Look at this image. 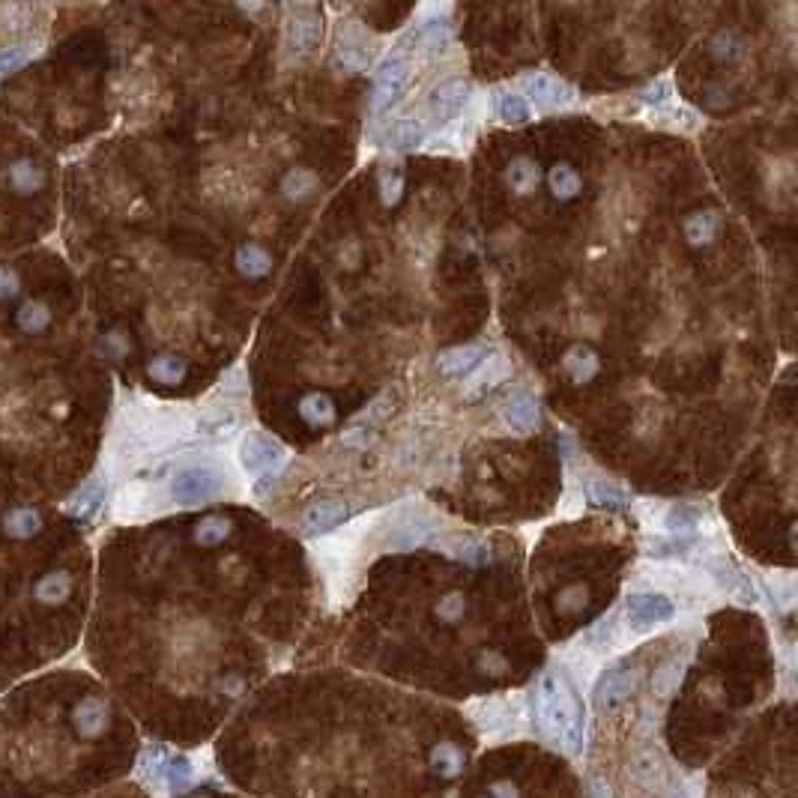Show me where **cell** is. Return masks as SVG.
Returning a JSON list of instances; mask_svg holds the SVG:
<instances>
[{
    "mask_svg": "<svg viewBox=\"0 0 798 798\" xmlns=\"http://www.w3.org/2000/svg\"><path fill=\"white\" fill-rule=\"evenodd\" d=\"M33 54H36L33 45H9V49H0V75L15 72L18 67L31 63Z\"/></svg>",
    "mask_w": 798,
    "mask_h": 798,
    "instance_id": "cell-36",
    "label": "cell"
},
{
    "mask_svg": "<svg viewBox=\"0 0 798 798\" xmlns=\"http://www.w3.org/2000/svg\"><path fill=\"white\" fill-rule=\"evenodd\" d=\"M610 640H613V619H601V622L586 634V643L593 649H607Z\"/></svg>",
    "mask_w": 798,
    "mask_h": 798,
    "instance_id": "cell-43",
    "label": "cell"
},
{
    "mask_svg": "<svg viewBox=\"0 0 798 798\" xmlns=\"http://www.w3.org/2000/svg\"><path fill=\"white\" fill-rule=\"evenodd\" d=\"M482 798H518V786H514L512 781H496L487 786Z\"/></svg>",
    "mask_w": 798,
    "mask_h": 798,
    "instance_id": "cell-47",
    "label": "cell"
},
{
    "mask_svg": "<svg viewBox=\"0 0 798 798\" xmlns=\"http://www.w3.org/2000/svg\"><path fill=\"white\" fill-rule=\"evenodd\" d=\"M539 180H541V174H539V165H535L532 159L518 156L509 165V186H512V192L532 195L535 189H539Z\"/></svg>",
    "mask_w": 798,
    "mask_h": 798,
    "instance_id": "cell-24",
    "label": "cell"
},
{
    "mask_svg": "<svg viewBox=\"0 0 798 798\" xmlns=\"http://www.w3.org/2000/svg\"><path fill=\"white\" fill-rule=\"evenodd\" d=\"M40 530H42V518H40V512L31 509V505H18V509L6 512L4 532L9 535V539H33Z\"/></svg>",
    "mask_w": 798,
    "mask_h": 798,
    "instance_id": "cell-18",
    "label": "cell"
},
{
    "mask_svg": "<svg viewBox=\"0 0 798 798\" xmlns=\"http://www.w3.org/2000/svg\"><path fill=\"white\" fill-rule=\"evenodd\" d=\"M380 189H383V201H386V204H395L401 198V189H404V171H401V168H389V171H383Z\"/></svg>",
    "mask_w": 798,
    "mask_h": 798,
    "instance_id": "cell-42",
    "label": "cell"
},
{
    "mask_svg": "<svg viewBox=\"0 0 798 798\" xmlns=\"http://www.w3.org/2000/svg\"><path fill=\"white\" fill-rule=\"evenodd\" d=\"M676 604L661 593H634L625 601V616L634 631H649V628L670 622Z\"/></svg>",
    "mask_w": 798,
    "mask_h": 798,
    "instance_id": "cell-5",
    "label": "cell"
},
{
    "mask_svg": "<svg viewBox=\"0 0 798 798\" xmlns=\"http://www.w3.org/2000/svg\"><path fill=\"white\" fill-rule=\"evenodd\" d=\"M237 267H240L242 276L260 278V276H267V272H269L272 260L267 255V249H260L258 242H246V246L237 251Z\"/></svg>",
    "mask_w": 798,
    "mask_h": 798,
    "instance_id": "cell-26",
    "label": "cell"
},
{
    "mask_svg": "<svg viewBox=\"0 0 798 798\" xmlns=\"http://www.w3.org/2000/svg\"><path fill=\"white\" fill-rule=\"evenodd\" d=\"M72 721H75V730H78L84 739H93L108 727V706L96 697H87L75 706Z\"/></svg>",
    "mask_w": 798,
    "mask_h": 798,
    "instance_id": "cell-15",
    "label": "cell"
},
{
    "mask_svg": "<svg viewBox=\"0 0 798 798\" xmlns=\"http://www.w3.org/2000/svg\"><path fill=\"white\" fill-rule=\"evenodd\" d=\"M407 63L398 58H389L380 63L377 75H374V90H371V111H386L395 105L398 96L407 87Z\"/></svg>",
    "mask_w": 798,
    "mask_h": 798,
    "instance_id": "cell-7",
    "label": "cell"
},
{
    "mask_svg": "<svg viewBox=\"0 0 798 798\" xmlns=\"http://www.w3.org/2000/svg\"><path fill=\"white\" fill-rule=\"evenodd\" d=\"M299 416H303L308 425H314V428L332 425L335 404H332L330 395H323V392H312V395H305L303 401H299Z\"/></svg>",
    "mask_w": 798,
    "mask_h": 798,
    "instance_id": "cell-20",
    "label": "cell"
},
{
    "mask_svg": "<svg viewBox=\"0 0 798 798\" xmlns=\"http://www.w3.org/2000/svg\"><path fill=\"white\" fill-rule=\"evenodd\" d=\"M487 359V353L482 350V347H452V350H443L437 356V371L443 374V377H473V374L478 371V365H482Z\"/></svg>",
    "mask_w": 798,
    "mask_h": 798,
    "instance_id": "cell-11",
    "label": "cell"
},
{
    "mask_svg": "<svg viewBox=\"0 0 798 798\" xmlns=\"http://www.w3.org/2000/svg\"><path fill=\"white\" fill-rule=\"evenodd\" d=\"M231 521L228 518H204L198 527H195V541L201 544V548H215V544H222L224 539L231 535Z\"/></svg>",
    "mask_w": 798,
    "mask_h": 798,
    "instance_id": "cell-32",
    "label": "cell"
},
{
    "mask_svg": "<svg viewBox=\"0 0 798 798\" xmlns=\"http://www.w3.org/2000/svg\"><path fill=\"white\" fill-rule=\"evenodd\" d=\"M467 93H469V87L461 78L443 81L434 93H431V114H434L437 123H449V120L464 108Z\"/></svg>",
    "mask_w": 798,
    "mask_h": 798,
    "instance_id": "cell-12",
    "label": "cell"
},
{
    "mask_svg": "<svg viewBox=\"0 0 798 798\" xmlns=\"http://www.w3.org/2000/svg\"><path fill=\"white\" fill-rule=\"evenodd\" d=\"M584 601H586V589L584 586H571L559 595V607L562 610H577Z\"/></svg>",
    "mask_w": 798,
    "mask_h": 798,
    "instance_id": "cell-46",
    "label": "cell"
},
{
    "mask_svg": "<svg viewBox=\"0 0 798 798\" xmlns=\"http://www.w3.org/2000/svg\"><path fill=\"white\" fill-rule=\"evenodd\" d=\"M356 514V509L350 503L344 500H326V503H314L312 509L305 512L303 518V527H305V535H323V532H332L335 527H341V523H347Z\"/></svg>",
    "mask_w": 798,
    "mask_h": 798,
    "instance_id": "cell-10",
    "label": "cell"
},
{
    "mask_svg": "<svg viewBox=\"0 0 798 798\" xmlns=\"http://www.w3.org/2000/svg\"><path fill=\"white\" fill-rule=\"evenodd\" d=\"M455 557L473 562V566H482V562H487V550H485V544H478V541H461L455 550Z\"/></svg>",
    "mask_w": 798,
    "mask_h": 798,
    "instance_id": "cell-45",
    "label": "cell"
},
{
    "mask_svg": "<svg viewBox=\"0 0 798 798\" xmlns=\"http://www.w3.org/2000/svg\"><path fill=\"white\" fill-rule=\"evenodd\" d=\"M697 523H700V514L697 509H691V505H673V509L667 512V530L670 532H691Z\"/></svg>",
    "mask_w": 798,
    "mask_h": 798,
    "instance_id": "cell-38",
    "label": "cell"
},
{
    "mask_svg": "<svg viewBox=\"0 0 798 798\" xmlns=\"http://www.w3.org/2000/svg\"><path fill=\"white\" fill-rule=\"evenodd\" d=\"M9 183L15 186V192L31 195L42 186V171L31 162V159H18V162L9 168Z\"/></svg>",
    "mask_w": 798,
    "mask_h": 798,
    "instance_id": "cell-29",
    "label": "cell"
},
{
    "mask_svg": "<svg viewBox=\"0 0 798 798\" xmlns=\"http://www.w3.org/2000/svg\"><path fill=\"white\" fill-rule=\"evenodd\" d=\"M631 777L643 786V790L658 793L661 786H664V781H667V772H664V763H661L658 750H655V748L634 750V757H631Z\"/></svg>",
    "mask_w": 798,
    "mask_h": 798,
    "instance_id": "cell-13",
    "label": "cell"
},
{
    "mask_svg": "<svg viewBox=\"0 0 798 798\" xmlns=\"http://www.w3.org/2000/svg\"><path fill=\"white\" fill-rule=\"evenodd\" d=\"M532 718L544 739L562 741L568 754H580L586 739L584 709L575 688L553 673H544L532 688Z\"/></svg>",
    "mask_w": 798,
    "mask_h": 798,
    "instance_id": "cell-1",
    "label": "cell"
},
{
    "mask_svg": "<svg viewBox=\"0 0 798 798\" xmlns=\"http://www.w3.org/2000/svg\"><path fill=\"white\" fill-rule=\"evenodd\" d=\"M586 500L598 505V509H625L628 505V494L619 491V487L613 485H604V482H589L586 485Z\"/></svg>",
    "mask_w": 798,
    "mask_h": 798,
    "instance_id": "cell-31",
    "label": "cell"
},
{
    "mask_svg": "<svg viewBox=\"0 0 798 798\" xmlns=\"http://www.w3.org/2000/svg\"><path fill=\"white\" fill-rule=\"evenodd\" d=\"M317 189V177L314 174H308V171H303V168H296L294 174H287V180H285V192H287V198H308V195H312Z\"/></svg>",
    "mask_w": 798,
    "mask_h": 798,
    "instance_id": "cell-37",
    "label": "cell"
},
{
    "mask_svg": "<svg viewBox=\"0 0 798 798\" xmlns=\"http://www.w3.org/2000/svg\"><path fill=\"white\" fill-rule=\"evenodd\" d=\"M589 798H610L607 781H601V777H593V781H589Z\"/></svg>",
    "mask_w": 798,
    "mask_h": 798,
    "instance_id": "cell-48",
    "label": "cell"
},
{
    "mask_svg": "<svg viewBox=\"0 0 798 798\" xmlns=\"http://www.w3.org/2000/svg\"><path fill=\"white\" fill-rule=\"evenodd\" d=\"M715 228H718V219L712 213H694L688 224H685V233H688L694 246H700V242H709L715 237Z\"/></svg>",
    "mask_w": 798,
    "mask_h": 798,
    "instance_id": "cell-35",
    "label": "cell"
},
{
    "mask_svg": "<svg viewBox=\"0 0 798 798\" xmlns=\"http://www.w3.org/2000/svg\"><path fill=\"white\" fill-rule=\"evenodd\" d=\"M676 798H679V795H676Z\"/></svg>",
    "mask_w": 798,
    "mask_h": 798,
    "instance_id": "cell-49",
    "label": "cell"
},
{
    "mask_svg": "<svg viewBox=\"0 0 798 798\" xmlns=\"http://www.w3.org/2000/svg\"><path fill=\"white\" fill-rule=\"evenodd\" d=\"M548 183H550V192L557 201H571V198H577V192H580V174L568 162L553 165L548 174Z\"/></svg>",
    "mask_w": 798,
    "mask_h": 798,
    "instance_id": "cell-23",
    "label": "cell"
},
{
    "mask_svg": "<svg viewBox=\"0 0 798 798\" xmlns=\"http://www.w3.org/2000/svg\"><path fill=\"white\" fill-rule=\"evenodd\" d=\"M637 688V673L628 670V667H610L598 676L593 700L598 709H613L619 703H625Z\"/></svg>",
    "mask_w": 798,
    "mask_h": 798,
    "instance_id": "cell-8",
    "label": "cell"
},
{
    "mask_svg": "<svg viewBox=\"0 0 798 798\" xmlns=\"http://www.w3.org/2000/svg\"><path fill=\"white\" fill-rule=\"evenodd\" d=\"M138 777L156 798H171L195 784V766L189 757L171 754L165 748H147L138 759Z\"/></svg>",
    "mask_w": 798,
    "mask_h": 798,
    "instance_id": "cell-2",
    "label": "cell"
},
{
    "mask_svg": "<svg viewBox=\"0 0 798 798\" xmlns=\"http://www.w3.org/2000/svg\"><path fill=\"white\" fill-rule=\"evenodd\" d=\"M285 449H281L276 440L267 434H258V431H249L240 443V464L246 473H264V469H278L285 464Z\"/></svg>",
    "mask_w": 798,
    "mask_h": 798,
    "instance_id": "cell-6",
    "label": "cell"
},
{
    "mask_svg": "<svg viewBox=\"0 0 798 798\" xmlns=\"http://www.w3.org/2000/svg\"><path fill=\"white\" fill-rule=\"evenodd\" d=\"M371 63V49L356 36H344L335 49V67L341 69H365Z\"/></svg>",
    "mask_w": 798,
    "mask_h": 798,
    "instance_id": "cell-25",
    "label": "cell"
},
{
    "mask_svg": "<svg viewBox=\"0 0 798 798\" xmlns=\"http://www.w3.org/2000/svg\"><path fill=\"white\" fill-rule=\"evenodd\" d=\"M523 90H527V96H532L544 108H553V105L568 102V87L562 81L553 78V75H548V72L527 75V78H523Z\"/></svg>",
    "mask_w": 798,
    "mask_h": 798,
    "instance_id": "cell-14",
    "label": "cell"
},
{
    "mask_svg": "<svg viewBox=\"0 0 798 798\" xmlns=\"http://www.w3.org/2000/svg\"><path fill=\"white\" fill-rule=\"evenodd\" d=\"M18 287H22V281H18V272L13 267H0V303L13 299L18 294Z\"/></svg>",
    "mask_w": 798,
    "mask_h": 798,
    "instance_id": "cell-44",
    "label": "cell"
},
{
    "mask_svg": "<svg viewBox=\"0 0 798 798\" xmlns=\"http://www.w3.org/2000/svg\"><path fill=\"white\" fill-rule=\"evenodd\" d=\"M15 323L24 335H40L42 330H49L51 312H49V305L40 303V299H27V303L18 308Z\"/></svg>",
    "mask_w": 798,
    "mask_h": 798,
    "instance_id": "cell-22",
    "label": "cell"
},
{
    "mask_svg": "<svg viewBox=\"0 0 798 798\" xmlns=\"http://www.w3.org/2000/svg\"><path fill=\"white\" fill-rule=\"evenodd\" d=\"M285 40L287 49L305 58V54H314L317 45L323 40V18L314 6H287V18H285Z\"/></svg>",
    "mask_w": 798,
    "mask_h": 798,
    "instance_id": "cell-3",
    "label": "cell"
},
{
    "mask_svg": "<svg viewBox=\"0 0 798 798\" xmlns=\"http://www.w3.org/2000/svg\"><path fill=\"white\" fill-rule=\"evenodd\" d=\"M186 371H189V365H186L183 356H174V353L156 356V359L147 365L150 377H153L156 383H165V386H174V383H180L186 377Z\"/></svg>",
    "mask_w": 798,
    "mask_h": 798,
    "instance_id": "cell-21",
    "label": "cell"
},
{
    "mask_svg": "<svg viewBox=\"0 0 798 798\" xmlns=\"http://www.w3.org/2000/svg\"><path fill=\"white\" fill-rule=\"evenodd\" d=\"M425 135H428L425 123H422V120H416V117H407V120H401L395 129H392L389 138H392V147L410 150V147L422 144V141H425Z\"/></svg>",
    "mask_w": 798,
    "mask_h": 798,
    "instance_id": "cell-34",
    "label": "cell"
},
{
    "mask_svg": "<svg viewBox=\"0 0 798 798\" xmlns=\"http://www.w3.org/2000/svg\"><path fill=\"white\" fill-rule=\"evenodd\" d=\"M467 613V598L464 593H449L446 598H440L437 604V616L443 619V622H458Z\"/></svg>",
    "mask_w": 798,
    "mask_h": 798,
    "instance_id": "cell-39",
    "label": "cell"
},
{
    "mask_svg": "<svg viewBox=\"0 0 798 798\" xmlns=\"http://www.w3.org/2000/svg\"><path fill=\"white\" fill-rule=\"evenodd\" d=\"M431 530H434V523H431V518H425L422 512H404L401 518L392 523L386 544L392 550H413L428 541Z\"/></svg>",
    "mask_w": 798,
    "mask_h": 798,
    "instance_id": "cell-9",
    "label": "cell"
},
{
    "mask_svg": "<svg viewBox=\"0 0 798 798\" xmlns=\"http://www.w3.org/2000/svg\"><path fill=\"white\" fill-rule=\"evenodd\" d=\"M446 40V24L437 22V18H431V22H422L419 31H413V42L416 45H440Z\"/></svg>",
    "mask_w": 798,
    "mask_h": 798,
    "instance_id": "cell-41",
    "label": "cell"
},
{
    "mask_svg": "<svg viewBox=\"0 0 798 798\" xmlns=\"http://www.w3.org/2000/svg\"><path fill=\"white\" fill-rule=\"evenodd\" d=\"M102 496H105V485H102L99 478H90L87 485L78 487V491L69 496V503L63 505V512H67L69 518H75V521H87L90 514L99 509Z\"/></svg>",
    "mask_w": 798,
    "mask_h": 798,
    "instance_id": "cell-17",
    "label": "cell"
},
{
    "mask_svg": "<svg viewBox=\"0 0 798 798\" xmlns=\"http://www.w3.org/2000/svg\"><path fill=\"white\" fill-rule=\"evenodd\" d=\"M69 589H72V577L67 571H49L45 577L36 580L33 595L36 601H42V604H63V601L69 598Z\"/></svg>",
    "mask_w": 798,
    "mask_h": 798,
    "instance_id": "cell-19",
    "label": "cell"
},
{
    "mask_svg": "<svg viewBox=\"0 0 798 798\" xmlns=\"http://www.w3.org/2000/svg\"><path fill=\"white\" fill-rule=\"evenodd\" d=\"M496 114H500L503 123L521 126L530 120V105H527V99L518 96V93H503V96L496 99Z\"/></svg>",
    "mask_w": 798,
    "mask_h": 798,
    "instance_id": "cell-33",
    "label": "cell"
},
{
    "mask_svg": "<svg viewBox=\"0 0 798 798\" xmlns=\"http://www.w3.org/2000/svg\"><path fill=\"white\" fill-rule=\"evenodd\" d=\"M222 491V476L206 467H186L174 476L171 496L180 505H201Z\"/></svg>",
    "mask_w": 798,
    "mask_h": 798,
    "instance_id": "cell-4",
    "label": "cell"
},
{
    "mask_svg": "<svg viewBox=\"0 0 798 798\" xmlns=\"http://www.w3.org/2000/svg\"><path fill=\"white\" fill-rule=\"evenodd\" d=\"M233 422V413L228 407H213L206 410L201 422H198V431L201 434H215V431H224Z\"/></svg>",
    "mask_w": 798,
    "mask_h": 798,
    "instance_id": "cell-40",
    "label": "cell"
},
{
    "mask_svg": "<svg viewBox=\"0 0 798 798\" xmlns=\"http://www.w3.org/2000/svg\"><path fill=\"white\" fill-rule=\"evenodd\" d=\"M682 670H685V661H679V658H670L667 664H661L658 670H655V679H652V691H655V697H670V694L679 688V682H682Z\"/></svg>",
    "mask_w": 798,
    "mask_h": 798,
    "instance_id": "cell-30",
    "label": "cell"
},
{
    "mask_svg": "<svg viewBox=\"0 0 798 798\" xmlns=\"http://www.w3.org/2000/svg\"><path fill=\"white\" fill-rule=\"evenodd\" d=\"M431 768H434L437 775H443V777L458 775L464 768L461 748L452 745V741H443V745H437L434 750H431Z\"/></svg>",
    "mask_w": 798,
    "mask_h": 798,
    "instance_id": "cell-27",
    "label": "cell"
},
{
    "mask_svg": "<svg viewBox=\"0 0 798 798\" xmlns=\"http://www.w3.org/2000/svg\"><path fill=\"white\" fill-rule=\"evenodd\" d=\"M566 368L577 383H586L598 374V356L589 350V347H575V350L566 356Z\"/></svg>",
    "mask_w": 798,
    "mask_h": 798,
    "instance_id": "cell-28",
    "label": "cell"
},
{
    "mask_svg": "<svg viewBox=\"0 0 798 798\" xmlns=\"http://www.w3.org/2000/svg\"><path fill=\"white\" fill-rule=\"evenodd\" d=\"M503 419L509 422L512 431L518 434H527L535 425H539V401L530 395H514L503 404Z\"/></svg>",
    "mask_w": 798,
    "mask_h": 798,
    "instance_id": "cell-16",
    "label": "cell"
}]
</instances>
